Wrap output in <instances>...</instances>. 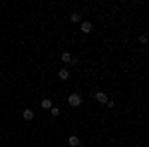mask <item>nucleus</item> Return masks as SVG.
<instances>
[{"instance_id": "nucleus-12", "label": "nucleus", "mask_w": 149, "mask_h": 147, "mask_svg": "<svg viewBox=\"0 0 149 147\" xmlns=\"http://www.w3.org/2000/svg\"><path fill=\"white\" fill-rule=\"evenodd\" d=\"M70 64H72V66H78V64H80V60H78L76 56H72V60H70Z\"/></svg>"}, {"instance_id": "nucleus-11", "label": "nucleus", "mask_w": 149, "mask_h": 147, "mask_svg": "<svg viewBox=\"0 0 149 147\" xmlns=\"http://www.w3.org/2000/svg\"><path fill=\"white\" fill-rule=\"evenodd\" d=\"M139 44H147V36H145V34L139 36Z\"/></svg>"}, {"instance_id": "nucleus-14", "label": "nucleus", "mask_w": 149, "mask_h": 147, "mask_svg": "<svg viewBox=\"0 0 149 147\" xmlns=\"http://www.w3.org/2000/svg\"><path fill=\"white\" fill-rule=\"evenodd\" d=\"M90 147H92V145H90Z\"/></svg>"}, {"instance_id": "nucleus-5", "label": "nucleus", "mask_w": 149, "mask_h": 147, "mask_svg": "<svg viewBox=\"0 0 149 147\" xmlns=\"http://www.w3.org/2000/svg\"><path fill=\"white\" fill-rule=\"evenodd\" d=\"M40 105H42L44 109H48V111H50V109L54 107V105H52V100H50V98H44V100L40 102Z\"/></svg>"}, {"instance_id": "nucleus-1", "label": "nucleus", "mask_w": 149, "mask_h": 147, "mask_svg": "<svg viewBox=\"0 0 149 147\" xmlns=\"http://www.w3.org/2000/svg\"><path fill=\"white\" fill-rule=\"evenodd\" d=\"M81 102H84V98H81L80 93H70L68 95V103L72 105V107H80Z\"/></svg>"}, {"instance_id": "nucleus-7", "label": "nucleus", "mask_w": 149, "mask_h": 147, "mask_svg": "<svg viewBox=\"0 0 149 147\" xmlns=\"http://www.w3.org/2000/svg\"><path fill=\"white\" fill-rule=\"evenodd\" d=\"M24 119H26V121H32V119H34V111H32V109H24Z\"/></svg>"}, {"instance_id": "nucleus-13", "label": "nucleus", "mask_w": 149, "mask_h": 147, "mask_svg": "<svg viewBox=\"0 0 149 147\" xmlns=\"http://www.w3.org/2000/svg\"><path fill=\"white\" fill-rule=\"evenodd\" d=\"M105 105H107V107H113L115 102H113V100H107V103H105Z\"/></svg>"}, {"instance_id": "nucleus-2", "label": "nucleus", "mask_w": 149, "mask_h": 147, "mask_svg": "<svg viewBox=\"0 0 149 147\" xmlns=\"http://www.w3.org/2000/svg\"><path fill=\"white\" fill-rule=\"evenodd\" d=\"M93 100H95V102H100V103H107L109 98H107V93H105V91H95V93H93Z\"/></svg>"}, {"instance_id": "nucleus-8", "label": "nucleus", "mask_w": 149, "mask_h": 147, "mask_svg": "<svg viewBox=\"0 0 149 147\" xmlns=\"http://www.w3.org/2000/svg\"><path fill=\"white\" fill-rule=\"evenodd\" d=\"M70 60H72V54L70 52H62V62L64 64H70Z\"/></svg>"}, {"instance_id": "nucleus-9", "label": "nucleus", "mask_w": 149, "mask_h": 147, "mask_svg": "<svg viewBox=\"0 0 149 147\" xmlns=\"http://www.w3.org/2000/svg\"><path fill=\"white\" fill-rule=\"evenodd\" d=\"M70 20H72V22H80V14H78V12H72V14H70Z\"/></svg>"}, {"instance_id": "nucleus-10", "label": "nucleus", "mask_w": 149, "mask_h": 147, "mask_svg": "<svg viewBox=\"0 0 149 147\" xmlns=\"http://www.w3.org/2000/svg\"><path fill=\"white\" fill-rule=\"evenodd\" d=\"M50 113H52V115H54V117H58V115H60V113H62V109H60V107H56V105H54V107H52V109H50Z\"/></svg>"}, {"instance_id": "nucleus-3", "label": "nucleus", "mask_w": 149, "mask_h": 147, "mask_svg": "<svg viewBox=\"0 0 149 147\" xmlns=\"http://www.w3.org/2000/svg\"><path fill=\"white\" fill-rule=\"evenodd\" d=\"M80 30L84 32V34H90V32L93 30V24L92 22H81L80 24Z\"/></svg>"}, {"instance_id": "nucleus-6", "label": "nucleus", "mask_w": 149, "mask_h": 147, "mask_svg": "<svg viewBox=\"0 0 149 147\" xmlns=\"http://www.w3.org/2000/svg\"><path fill=\"white\" fill-rule=\"evenodd\" d=\"M58 78L62 79V82H66V79L70 78V72H68V70H66V68H62V70H60V72H58Z\"/></svg>"}, {"instance_id": "nucleus-4", "label": "nucleus", "mask_w": 149, "mask_h": 147, "mask_svg": "<svg viewBox=\"0 0 149 147\" xmlns=\"http://www.w3.org/2000/svg\"><path fill=\"white\" fill-rule=\"evenodd\" d=\"M68 143H70V147H80L81 145V143H80V137H78V135H70Z\"/></svg>"}]
</instances>
